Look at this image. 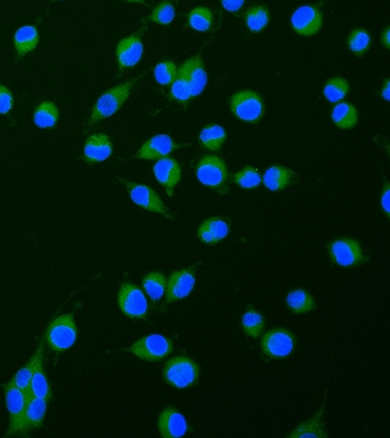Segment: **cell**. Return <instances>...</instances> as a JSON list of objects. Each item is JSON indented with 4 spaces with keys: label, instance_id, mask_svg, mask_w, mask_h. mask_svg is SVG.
<instances>
[{
    "label": "cell",
    "instance_id": "cell-24",
    "mask_svg": "<svg viewBox=\"0 0 390 438\" xmlns=\"http://www.w3.org/2000/svg\"><path fill=\"white\" fill-rule=\"evenodd\" d=\"M30 391H31L33 396L43 398V399H46L48 401L53 398L51 385H49L48 378H46V373H44V369H43V361L38 363L37 368L33 371L31 383H30Z\"/></svg>",
    "mask_w": 390,
    "mask_h": 438
},
{
    "label": "cell",
    "instance_id": "cell-17",
    "mask_svg": "<svg viewBox=\"0 0 390 438\" xmlns=\"http://www.w3.org/2000/svg\"><path fill=\"white\" fill-rule=\"evenodd\" d=\"M159 431L165 438L182 437L188 431V425L175 408H167L159 419Z\"/></svg>",
    "mask_w": 390,
    "mask_h": 438
},
{
    "label": "cell",
    "instance_id": "cell-23",
    "mask_svg": "<svg viewBox=\"0 0 390 438\" xmlns=\"http://www.w3.org/2000/svg\"><path fill=\"white\" fill-rule=\"evenodd\" d=\"M44 341L46 338L43 336L41 343L38 347L37 351L34 352L32 358L30 359L26 366H23L22 369L19 370V373L15 375L14 381L15 385L22 391L23 393L27 392L30 390V383H31V378H32L33 371L37 368L38 363L43 361V346H44Z\"/></svg>",
    "mask_w": 390,
    "mask_h": 438
},
{
    "label": "cell",
    "instance_id": "cell-36",
    "mask_svg": "<svg viewBox=\"0 0 390 438\" xmlns=\"http://www.w3.org/2000/svg\"><path fill=\"white\" fill-rule=\"evenodd\" d=\"M189 25L197 31H209L212 25V13L205 8H197L189 14Z\"/></svg>",
    "mask_w": 390,
    "mask_h": 438
},
{
    "label": "cell",
    "instance_id": "cell-11",
    "mask_svg": "<svg viewBox=\"0 0 390 438\" xmlns=\"http://www.w3.org/2000/svg\"><path fill=\"white\" fill-rule=\"evenodd\" d=\"M197 175L204 185L216 189L222 187L228 178L225 162L216 156H205L200 161L197 166Z\"/></svg>",
    "mask_w": 390,
    "mask_h": 438
},
{
    "label": "cell",
    "instance_id": "cell-29",
    "mask_svg": "<svg viewBox=\"0 0 390 438\" xmlns=\"http://www.w3.org/2000/svg\"><path fill=\"white\" fill-rule=\"evenodd\" d=\"M332 119L338 127L349 129L358 122V111L349 104H339L333 109Z\"/></svg>",
    "mask_w": 390,
    "mask_h": 438
},
{
    "label": "cell",
    "instance_id": "cell-14",
    "mask_svg": "<svg viewBox=\"0 0 390 438\" xmlns=\"http://www.w3.org/2000/svg\"><path fill=\"white\" fill-rule=\"evenodd\" d=\"M26 408L23 414V437L38 430L43 425L46 418V404L48 401L36 396H25Z\"/></svg>",
    "mask_w": 390,
    "mask_h": 438
},
{
    "label": "cell",
    "instance_id": "cell-10",
    "mask_svg": "<svg viewBox=\"0 0 390 438\" xmlns=\"http://www.w3.org/2000/svg\"><path fill=\"white\" fill-rule=\"evenodd\" d=\"M202 263H197L194 267H190L188 270H178L171 275L167 283V293H166L165 303L164 307L170 305L171 302L182 300L184 297L188 296L192 292L195 284L194 273L200 267Z\"/></svg>",
    "mask_w": 390,
    "mask_h": 438
},
{
    "label": "cell",
    "instance_id": "cell-6",
    "mask_svg": "<svg viewBox=\"0 0 390 438\" xmlns=\"http://www.w3.org/2000/svg\"><path fill=\"white\" fill-rule=\"evenodd\" d=\"M126 351L134 353L143 361H159L172 352V341L161 335H150L141 338Z\"/></svg>",
    "mask_w": 390,
    "mask_h": 438
},
{
    "label": "cell",
    "instance_id": "cell-15",
    "mask_svg": "<svg viewBox=\"0 0 390 438\" xmlns=\"http://www.w3.org/2000/svg\"><path fill=\"white\" fill-rule=\"evenodd\" d=\"M293 28L303 36L316 34L322 26V15L317 8L313 6H301L295 11L292 18Z\"/></svg>",
    "mask_w": 390,
    "mask_h": 438
},
{
    "label": "cell",
    "instance_id": "cell-35",
    "mask_svg": "<svg viewBox=\"0 0 390 438\" xmlns=\"http://www.w3.org/2000/svg\"><path fill=\"white\" fill-rule=\"evenodd\" d=\"M247 25L253 32H260L268 23V11L265 6H255L247 13Z\"/></svg>",
    "mask_w": 390,
    "mask_h": 438
},
{
    "label": "cell",
    "instance_id": "cell-18",
    "mask_svg": "<svg viewBox=\"0 0 390 438\" xmlns=\"http://www.w3.org/2000/svg\"><path fill=\"white\" fill-rule=\"evenodd\" d=\"M154 173L159 182L166 187L167 194L172 197L174 195V187L181 179V168L178 164L174 159H161L157 164L154 166Z\"/></svg>",
    "mask_w": 390,
    "mask_h": 438
},
{
    "label": "cell",
    "instance_id": "cell-30",
    "mask_svg": "<svg viewBox=\"0 0 390 438\" xmlns=\"http://www.w3.org/2000/svg\"><path fill=\"white\" fill-rule=\"evenodd\" d=\"M143 288L147 291L148 296L150 297L152 301H159L161 297L164 296V293H165V275L162 273H159V272L149 274L143 280Z\"/></svg>",
    "mask_w": 390,
    "mask_h": 438
},
{
    "label": "cell",
    "instance_id": "cell-16",
    "mask_svg": "<svg viewBox=\"0 0 390 438\" xmlns=\"http://www.w3.org/2000/svg\"><path fill=\"white\" fill-rule=\"evenodd\" d=\"M176 147H178V145H176L169 135H156L149 139L134 157L145 159V160H156V159H161L169 155L175 150Z\"/></svg>",
    "mask_w": 390,
    "mask_h": 438
},
{
    "label": "cell",
    "instance_id": "cell-31",
    "mask_svg": "<svg viewBox=\"0 0 390 438\" xmlns=\"http://www.w3.org/2000/svg\"><path fill=\"white\" fill-rule=\"evenodd\" d=\"M58 116L59 114L56 106L51 101H44L34 112V124L41 128L54 127Z\"/></svg>",
    "mask_w": 390,
    "mask_h": 438
},
{
    "label": "cell",
    "instance_id": "cell-39",
    "mask_svg": "<svg viewBox=\"0 0 390 438\" xmlns=\"http://www.w3.org/2000/svg\"><path fill=\"white\" fill-rule=\"evenodd\" d=\"M233 180L244 189H250L260 185L261 177L256 169H254L253 167H245L242 172L234 174Z\"/></svg>",
    "mask_w": 390,
    "mask_h": 438
},
{
    "label": "cell",
    "instance_id": "cell-1",
    "mask_svg": "<svg viewBox=\"0 0 390 438\" xmlns=\"http://www.w3.org/2000/svg\"><path fill=\"white\" fill-rule=\"evenodd\" d=\"M44 338L49 346V350L56 352L58 354L67 351L74 346L77 338L74 313L61 315L53 320L49 328H46Z\"/></svg>",
    "mask_w": 390,
    "mask_h": 438
},
{
    "label": "cell",
    "instance_id": "cell-41",
    "mask_svg": "<svg viewBox=\"0 0 390 438\" xmlns=\"http://www.w3.org/2000/svg\"><path fill=\"white\" fill-rule=\"evenodd\" d=\"M13 107V95L8 88L0 84V114H8Z\"/></svg>",
    "mask_w": 390,
    "mask_h": 438
},
{
    "label": "cell",
    "instance_id": "cell-21",
    "mask_svg": "<svg viewBox=\"0 0 390 438\" xmlns=\"http://www.w3.org/2000/svg\"><path fill=\"white\" fill-rule=\"evenodd\" d=\"M187 71H188L189 82H190V89H192V98L197 96L207 86V74L204 69L200 54L194 56L188 61H186Z\"/></svg>",
    "mask_w": 390,
    "mask_h": 438
},
{
    "label": "cell",
    "instance_id": "cell-19",
    "mask_svg": "<svg viewBox=\"0 0 390 438\" xmlns=\"http://www.w3.org/2000/svg\"><path fill=\"white\" fill-rule=\"evenodd\" d=\"M112 152V145L106 134H97L88 138L84 146V160L88 164L105 161Z\"/></svg>",
    "mask_w": 390,
    "mask_h": 438
},
{
    "label": "cell",
    "instance_id": "cell-27",
    "mask_svg": "<svg viewBox=\"0 0 390 438\" xmlns=\"http://www.w3.org/2000/svg\"><path fill=\"white\" fill-rule=\"evenodd\" d=\"M323 408L325 406H322L321 411H318L310 421L300 425L290 437H327L323 431V424H321Z\"/></svg>",
    "mask_w": 390,
    "mask_h": 438
},
{
    "label": "cell",
    "instance_id": "cell-13",
    "mask_svg": "<svg viewBox=\"0 0 390 438\" xmlns=\"http://www.w3.org/2000/svg\"><path fill=\"white\" fill-rule=\"evenodd\" d=\"M143 32L144 29L119 41L117 51H116L119 69H129L139 62L143 54L142 41H141Z\"/></svg>",
    "mask_w": 390,
    "mask_h": 438
},
{
    "label": "cell",
    "instance_id": "cell-28",
    "mask_svg": "<svg viewBox=\"0 0 390 438\" xmlns=\"http://www.w3.org/2000/svg\"><path fill=\"white\" fill-rule=\"evenodd\" d=\"M287 303L294 313H299V314L311 312L316 308V305H315V301H313L311 295L308 292L304 291V290L290 292L287 297Z\"/></svg>",
    "mask_w": 390,
    "mask_h": 438
},
{
    "label": "cell",
    "instance_id": "cell-37",
    "mask_svg": "<svg viewBox=\"0 0 390 438\" xmlns=\"http://www.w3.org/2000/svg\"><path fill=\"white\" fill-rule=\"evenodd\" d=\"M349 91V84L343 78L335 77L327 83L325 87V95L332 102L342 100Z\"/></svg>",
    "mask_w": 390,
    "mask_h": 438
},
{
    "label": "cell",
    "instance_id": "cell-32",
    "mask_svg": "<svg viewBox=\"0 0 390 438\" xmlns=\"http://www.w3.org/2000/svg\"><path fill=\"white\" fill-rule=\"evenodd\" d=\"M226 140V132L220 126H210L200 133V144L210 150H219Z\"/></svg>",
    "mask_w": 390,
    "mask_h": 438
},
{
    "label": "cell",
    "instance_id": "cell-34",
    "mask_svg": "<svg viewBox=\"0 0 390 438\" xmlns=\"http://www.w3.org/2000/svg\"><path fill=\"white\" fill-rule=\"evenodd\" d=\"M175 14L176 8L174 0H162L152 11V14L145 20H152L154 22L161 23V25H169L175 18Z\"/></svg>",
    "mask_w": 390,
    "mask_h": 438
},
{
    "label": "cell",
    "instance_id": "cell-7",
    "mask_svg": "<svg viewBox=\"0 0 390 438\" xmlns=\"http://www.w3.org/2000/svg\"><path fill=\"white\" fill-rule=\"evenodd\" d=\"M119 182L124 184V187H127L131 199H132L136 205L141 206L145 210L161 213V215H165L167 218H174L172 215H171V211L164 205L162 200L152 189L147 187V185L134 184V182H129V180H126L124 178H119Z\"/></svg>",
    "mask_w": 390,
    "mask_h": 438
},
{
    "label": "cell",
    "instance_id": "cell-4",
    "mask_svg": "<svg viewBox=\"0 0 390 438\" xmlns=\"http://www.w3.org/2000/svg\"><path fill=\"white\" fill-rule=\"evenodd\" d=\"M136 81L137 79L124 83L119 87L112 88L111 91L101 96L100 99L98 100L97 105L93 109L91 124H96L98 121L110 117L115 114L116 111L124 104V100L129 98V93L132 91Z\"/></svg>",
    "mask_w": 390,
    "mask_h": 438
},
{
    "label": "cell",
    "instance_id": "cell-26",
    "mask_svg": "<svg viewBox=\"0 0 390 438\" xmlns=\"http://www.w3.org/2000/svg\"><path fill=\"white\" fill-rule=\"evenodd\" d=\"M171 96L179 101H187L192 98V89L186 65L177 71L174 84L171 88Z\"/></svg>",
    "mask_w": 390,
    "mask_h": 438
},
{
    "label": "cell",
    "instance_id": "cell-42",
    "mask_svg": "<svg viewBox=\"0 0 390 438\" xmlns=\"http://www.w3.org/2000/svg\"><path fill=\"white\" fill-rule=\"evenodd\" d=\"M221 1L226 10H228L230 13H235L243 6L245 0H221Z\"/></svg>",
    "mask_w": 390,
    "mask_h": 438
},
{
    "label": "cell",
    "instance_id": "cell-43",
    "mask_svg": "<svg viewBox=\"0 0 390 438\" xmlns=\"http://www.w3.org/2000/svg\"><path fill=\"white\" fill-rule=\"evenodd\" d=\"M390 187L389 184L386 180V187H384V192H383V197H382V206H383V210L386 212V215H389L390 213Z\"/></svg>",
    "mask_w": 390,
    "mask_h": 438
},
{
    "label": "cell",
    "instance_id": "cell-46",
    "mask_svg": "<svg viewBox=\"0 0 390 438\" xmlns=\"http://www.w3.org/2000/svg\"><path fill=\"white\" fill-rule=\"evenodd\" d=\"M129 1H134V3H141V4H145L144 0H129Z\"/></svg>",
    "mask_w": 390,
    "mask_h": 438
},
{
    "label": "cell",
    "instance_id": "cell-20",
    "mask_svg": "<svg viewBox=\"0 0 390 438\" xmlns=\"http://www.w3.org/2000/svg\"><path fill=\"white\" fill-rule=\"evenodd\" d=\"M228 234V223L223 218H212L200 225L197 237L205 244L214 245L225 239Z\"/></svg>",
    "mask_w": 390,
    "mask_h": 438
},
{
    "label": "cell",
    "instance_id": "cell-2",
    "mask_svg": "<svg viewBox=\"0 0 390 438\" xmlns=\"http://www.w3.org/2000/svg\"><path fill=\"white\" fill-rule=\"evenodd\" d=\"M5 391V401L9 411L10 425L5 438L11 436H22L23 437V414L26 408V399L22 391L20 390L14 381L1 385Z\"/></svg>",
    "mask_w": 390,
    "mask_h": 438
},
{
    "label": "cell",
    "instance_id": "cell-38",
    "mask_svg": "<svg viewBox=\"0 0 390 438\" xmlns=\"http://www.w3.org/2000/svg\"><path fill=\"white\" fill-rule=\"evenodd\" d=\"M348 43H349V48L351 49V51L355 53V55L361 56L365 51H368L370 43H371V38H370V34L365 29L358 28V29H355L353 32H351L349 39H348Z\"/></svg>",
    "mask_w": 390,
    "mask_h": 438
},
{
    "label": "cell",
    "instance_id": "cell-40",
    "mask_svg": "<svg viewBox=\"0 0 390 438\" xmlns=\"http://www.w3.org/2000/svg\"><path fill=\"white\" fill-rule=\"evenodd\" d=\"M176 74H177V69H176L175 64L171 61H164L155 67L156 81L162 86H167L171 82H174Z\"/></svg>",
    "mask_w": 390,
    "mask_h": 438
},
{
    "label": "cell",
    "instance_id": "cell-12",
    "mask_svg": "<svg viewBox=\"0 0 390 438\" xmlns=\"http://www.w3.org/2000/svg\"><path fill=\"white\" fill-rule=\"evenodd\" d=\"M328 248H330L332 260L343 267L361 265L365 260L360 244L355 240H350V239L337 240V241L332 242Z\"/></svg>",
    "mask_w": 390,
    "mask_h": 438
},
{
    "label": "cell",
    "instance_id": "cell-33",
    "mask_svg": "<svg viewBox=\"0 0 390 438\" xmlns=\"http://www.w3.org/2000/svg\"><path fill=\"white\" fill-rule=\"evenodd\" d=\"M242 324H243L244 331L248 336L257 338L262 333L265 321H264L261 314H259L255 310L249 308L248 312L244 314Z\"/></svg>",
    "mask_w": 390,
    "mask_h": 438
},
{
    "label": "cell",
    "instance_id": "cell-22",
    "mask_svg": "<svg viewBox=\"0 0 390 438\" xmlns=\"http://www.w3.org/2000/svg\"><path fill=\"white\" fill-rule=\"evenodd\" d=\"M294 178H295V173L293 171L285 168V167L273 166L271 168L267 169L265 177H264V182L270 190L277 192V190H282V189L292 185L294 182Z\"/></svg>",
    "mask_w": 390,
    "mask_h": 438
},
{
    "label": "cell",
    "instance_id": "cell-3",
    "mask_svg": "<svg viewBox=\"0 0 390 438\" xmlns=\"http://www.w3.org/2000/svg\"><path fill=\"white\" fill-rule=\"evenodd\" d=\"M199 369L193 361L184 357H176L167 361L164 369V379L171 386L186 388L197 383Z\"/></svg>",
    "mask_w": 390,
    "mask_h": 438
},
{
    "label": "cell",
    "instance_id": "cell-8",
    "mask_svg": "<svg viewBox=\"0 0 390 438\" xmlns=\"http://www.w3.org/2000/svg\"><path fill=\"white\" fill-rule=\"evenodd\" d=\"M262 352L267 359L290 356L294 350V336L288 330L275 328L264 335Z\"/></svg>",
    "mask_w": 390,
    "mask_h": 438
},
{
    "label": "cell",
    "instance_id": "cell-44",
    "mask_svg": "<svg viewBox=\"0 0 390 438\" xmlns=\"http://www.w3.org/2000/svg\"><path fill=\"white\" fill-rule=\"evenodd\" d=\"M383 43H384V46H386V49H389L390 48V29L389 28H386V32L383 34Z\"/></svg>",
    "mask_w": 390,
    "mask_h": 438
},
{
    "label": "cell",
    "instance_id": "cell-25",
    "mask_svg": "<svg viewBox=\"0 0 390 438\" xmlns=\"http://www.w3.org/2000/svg\"><path fill=\"white\" fill-rule=\"evenodd\" d=\"M38 44L37 28L32 26H25L20 28L15 36V46L18 49L19 58L32 51Z\"/></svg>",
    "mask_w": 390,
    "mask_h": 438
},
{
    "label": "cell",
    "instance_id": "cell-9",
    "mask_svg": "<svg viewBox=\"0 0 390 438\" xmlns=\"http://www.w3.org/2000/svg\"><path fill=\"white\" fill-rule=\"evenodd\" d=\"M230 109L234 114L247 122H257L264 114L261 98L254 91H242L232 98Z\"/></svg>",
    "mask_w": 390,
    "mask_h": 438
},
{
    "label": "cell",
    "instance_id": "cell-5",
    "mask_svg": "<svg viewBox=\"0 0 390 438\" xmlns=\"http://www.w3.org/2000/svg\"><path fill=\"white\" fill-rule=\"evenodd\" d=\"M119 305L124 314L134 319H145L148 315L147 298L141 288L126 280L119 292Z\"/></svg>",
    "mask_w": 390,
    "mask_h": 438
},
{
    "label": "cell",
    "instance_id": "cell-45",
    "mask_svg": "<svg viewBox=\"0 0 390 438\" xmlns=\"http://www.w3.org/2000/svg\"><path fill=\"white\" fill-rule=\"evenodd\" d=\"M389 89L390 82L389 81H386V86H384V89H383V93H382V95H383V98H384L386 100H389L390 99Z\"/></svg>",
    "mask_w": 390,
    "mask_h": 438
}]
</instances>
